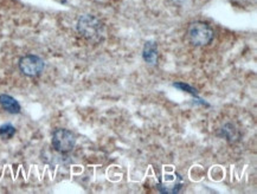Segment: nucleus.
Listing matches in <instances>:
<instances>
[{"label":"nucleus","mask_w":257,"mask_h":194,"mask_svg":"<svg viewBox=\"0 0 257 194\" xmlns=\"http://www.w3.org/2000/svg\"><path fill=\"white\" fill-rule=\"evenodd\" d=\"M184 186V179L179 173L165 174L160 179L158 184V190L164 194H175L179 193Z\"/></svg>","instance_id":"5"},{"label":"nucleus","mask_w":257,"mask_h":194,"mask_svg":"<svg viewBox=\"0 0 257 194\" xmlns=\"http://www.w3.org/2000/svg\"><path fill=\"white\" fill-rule=\"evenodd\" d=\"M218 135L225 139L228 142H234L238 139V131L232 123H225L218 131Z\"/></svg>","instance_id":"8"},{"label":"nucleus","mask_w":257,"mask_h":194,"mask_svg":"<svg viewBox=\"0 0 257 194\" xmlns=\"http://www.w3.org/2000/svg\"><path fill=\"white\" fill-rule=\"evenodd\" d=\"M77 31L86 39L98 41L103 37L104 26L96 17L86 14L81 17L77 22Z\"/></svg>","instance_id":"1"},{"label":"nucleus","mask_w":257,"mask_h":194,"mask_svg":"<svg viewBox=\"0 0 257 194\" xmlns=\"http://www.w3.org/2000/svg\"><path fill=\"white\" fill-rule=\"evenodd\" d=\"M173 86H174V88H177V89H179V90H181V91H185V92H189V94L191 95V96H193V97H196L197 100L199 101V102H202L203 104H206V102L205 101H203L202 98L199 97V94H198V90H197V89H194L193 86H191L190 84H187V83H181V82H175V83H173ZM206 106H209V104H206Z\"/></svg>","instance_id":"9"},{"label":"nucleus","mask_w":257,"mask_h":194,"mask_svg":"<svg viewBox=\"0 0 257 194\" xmlns=\"http://www.w3.org/2000/svg\"><path fill=\"white\" fill-rule=\"evenodd\" d=\"M158 45L155 41L149 40L145 43L142 49V58L149 65H155L158 63Z\"/></svg>","instance_id":"6"},{"label":"nucleus","mask_w":257,"mask_h":194,"mask_svg":"<svg viewBox=\"0 0 257 194\" xmlns=\"http://www.w3.org/2000/svg\"><path fill=\"white\" fill-rule=\"evenodd\" d=\"M16 128L12 126L11 123H5L0 126V137L2 140H10L16 135Z\"/></svg>","instance_id":"10"},{"label":"nucleus","mask_w":257,"mask_h":194,"mask_svg":"<svg viewBox=\"0 0 257 194\" xmlns=\"http://www.w3.org/2000/svg\"><path fill=\"white\" fill-rule=\"evenodd\" d=\"M52 147L59 153L67 154L75 148L76 145V136L73 131L65 128H58L52 134Z\"/></svg>","instance_id":"3"},{"label":"nucleus","mask_w":257,"mask_h":194,"mask_svg":"<svg viewBox=\"0 0 257 194\" xmlns=\"http://www.w3.org/2000/svg\"><path fill=\"white\" fill-rule=\"evenodd\" d=\"M214 30L208 23L194 22L187 29V38L194 46H206L214 40Z\"/></svg>","instance_id":"2"},{"label":"nucleus","mask_w":257,"mask_h":194,"mask_svg":"<svg viewBox=\"0 0 257 194\" xmlns=\"http://www.w3.org/2000/svg\"><path fill=\"white\" fill-rule=\"evenodd\" d=\"M0 106L10 114H19L22 112V107H20L19 102L7 94L0 95Z\"/></svg>","instance_id":"7"},{"label":"nucleus","mask_w":257,"mask_h":194,"mask_svg":"<svg viewBox=\"0 0 257 194\" xmlns=\"http://www.w3.org/2000/svg\"><path fill=\"white\" fill-rule=\"evenodd\" d=\"M19 67L20 73L28 77H37L43 73L45 63L40 56L36 55H26L19 59Z\"/></svg>","instance_id":"4"}]
</instances>
